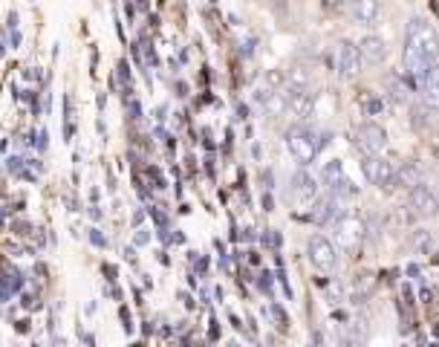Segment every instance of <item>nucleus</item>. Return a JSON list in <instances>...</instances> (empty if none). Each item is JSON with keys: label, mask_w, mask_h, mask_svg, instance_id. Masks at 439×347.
Returning <instances> with one entry per match:
<instances>
[{"label": "nucleus", "mask_w": 439, "mask_h": 347, "mask_svg": "<svg viewBox=\"0 0 439 347\" xmlns=\"http://www.w3.org/2000/svg\"><path fill=\"white\" fill-rule=\"evenodd\" d=\"M422 102L431 110H439V67L431 69V76L422 81Z\"/></svg>", "instance_id": "14"}, {"label": "nucleus", "mask_w": 439, "mask_h": 347, "mask_svg": "<svg viewBox=\"0 0 439 347\" xmlns=\"http://www.w3.org/2000/svg\"><path fill=\"white\" fill-rule=\"evenodd\" d=\"M361 171L373 185H390L393 182V162H387L381 154H364V162H361Z\"/></svg>", "instance_id": "6"}, {"label": "nucleus", "mask_w": 439, "mask_h": 347, "mask_svg": "<svg viewBox=\"0 0 439 347\" xmlns=\"http://www.w3.org/2000/svg\"><path fill=\"white\" fill-rule=\"evenodd\" d=\"M358 53H361V61L381 64L387 58V43H384L381 35H364L361 43H358Z\"/></svg>", "instance_id": "9"}, {"label": "nucleus", "mask_w": 439, "mask_h": 347, "mask_svg": "<svg viewBox=\"0 0 439 347\" xmlns=\"http://www.w3.org/2000/svg\"><path fill=\"white\" fill-rule=\"evenodd\" d=\"M312 107H315L312 93H306V90H289L286 93V110L292 116H298V119H309Z\"/></svg>", "instance_id": "10"}, {"label": "nucleus", "mask_w": 439, "mask_h": 347, "mask_svg": "<svg viewBox=\"0 0 439 347\" xmlns=\"http://www.w3.org/2000/svg\"><path fill=\"white\" fill-rule=\"evenodd\" d=\"M260 102H263L266 113H272V116H281V113H286V93H278V90H266V93H260Z\"/></svg>", "instance_id": "16"}, {"label": "nucleus", "mask_w": 439, "mask_h": 347, "mask_svg": "<svg viewBox=\"0 0 439 347\" xmlns=\"http://www.w3.org/2000/svg\"><path fill=\"white\" fill-rule=\"evenodd\" d=\"M350 12H353V20L356 23H361V27H370V23H376L379 15H381V0H353Z\"/></svg>", "instance_id": "11"}, {"label": "nucleus", "mask_w": 439, "mask_h": 347, "mask_svg": "<svg viewBox=\"0 0 439 347\" xmlns=\"http://www.w3.org/2000/svg\"><path fill=\"white\" fill-rule=\"evenodd\" d=\"M286 84H289V90H309V84H312L309 69L306 67H292L286 73Z\"/></svg>", "instance_id": "17"}, {"label": "nucleus", "mask_w": 439, "mask_h": 347, "mask_svg": "<svg viewBox=\"0 0 439 347\" xmlns=\"http://www.w3.org/2000/svg\"><path fill=\"white\" fill-rule=\"evenodd\" d=\"M393 182L399 185V189H413V185H419L422 182V168L419 165H413V162H405L402 168L393 171Z\"/></svg>", "instance_id": "13"}, {"label": "nucleus", "mask_w": 439, "mask_h": 347, "mask_svg": "<svg viewBox=\"0 0 439 347\" xmlns=\"http://www.w3.org/2000/svg\"><path fill=\"white\" fill-rule=\"evenodd\" d=\"M356 145L361 148V154H384L387 148V133L381 125L376 122H364L356 130Z\"/></svg>", "instance_id": "5"}, {"label": "nucleus", "mask_w": 439, "mask_h": 347, "mask_svg": "<svg viewBox=\"0 0 439 347\" xmlns=\"http://www.w3.org/2000/svg\"><path fill=\"white\" fill-rule=\"evenodd\" d=\"M315 194H318V182H315V177L309 171H298L292 177V197L295 200L309 203V200H315Z\"/></svg>", "instance_id": "12"}, {"label": "nucleus", "mask_w": 439, "mask_h": 347, "mask_svg": "<svg viewBox=\"0 0 439 347\" xmlns=\"http://www.w3.org/2000/svg\"><path fill=\"white\" fill-rule=\"evenodd\" d=\"M335 226V243L338 249H344V252H356L364 240V220L356 217V215H338L332 220Z\"/></svg>", "instance_id": "3"}, {"label": "nucleus", "mask_w": 439, "mask_h": 347, "mask_svg": "<svg viewBox=\"0 0 439 347\" xmlns=\"http://www.w3.org/2000/svg\"><path fill=\"white\" fill-rule=\"evenodd\" d=\"M327 4H330V6H344L347 0H327Z\"/></svg>", "instance_id": "19"}, {"label": "nucleus", "mask_w": 439, "mask_h": 347, "mask_svg": "<svg viewBox=\"0 0 439 347\" xmlns=\"http://www.w3.org/2000/svg\"><path fill=\"white\" fill-rule=\"evenodd\" d=\"M361 53H358V43H338V53H335V67H338V73L344 76V79H356L361 73Z\"/></svg>", "instance_id": "7"}, {"label": "nucleus", "mask_w": 439, "mask_h": 347, "mask_svg": "<svg viewBox=\"0 0 439 347\" xmlns=\"http://www.w3.org/2000/svg\"><path fill=\"white\" fill-rule=\"evenodd\" d=\"M335 215H338V200H335L332 194L315 203V212H312L315 223H332V220H335Z\"/></svg>", "instance_id": "15"}, {"label": "nucleus", "mask_w": 439, "mask_h": 347, "mask_svg": "<svg viewBox=\"0 0 439 347\" xmlns=\"http://www.w3.org/2000/svg\"><path fill=\"white\" fill-rule=\"evenodd\" d=\"M306 254H309L312 266H315V269H321V272H332V269H335V264H338L335 246H332V240H327L324 235H315V238H309Z\"/></svg>", "instance_id": "4"}, {"label": "nucleus", "mask_w": 439, "mask_h": 347, "mask_svg": "<svg viewBox=\"0 0 439 347\" xmlns=\"http://www.w3.org/2000/svg\"><path fill=\"white\" fill-rule=\"evenodd\" d=\"M341 177H344V168H341V162H338V159L327 162V165H324V185H327V189H332V185H335Z\"/></svg>", "instance_id": "18"}, {"label": "nucleus", "mask_w": 439, "mask_h": 347, "mask_svg": "<svg viewBox=\"0 0 439 347\" xmlns=\"http://www.w3.org/2000/svg\"><path fill=\"white\" fill-rule=\"evenodd\" d=\"M405 50H413L425 58H431L433 64H439V35L428 20L413 18L407 23V35H405Z\"/></svg>", "instance_id": "1"}, {"label": "nucleus", "mask_w": 439, "mask_h": 347, "mask_svg": "<svg viewBox=\"0 0 439 347\" xmlns=\"http://www.w3.org/2000/svg\"><path fill=\"white\" fill-rule=\"evenodd\" d=\"M407 205H410L417 215H422V217H433V215L439 212V200H436V194L428 189V185H422V182L410 189Z\"/></svg>", "instance_id": "8"}, {"label": "nucleus", "mask_w": 439, "mask_h": 347, "mask_svg": "<svg viewBox=\"0 0 439 347\" xmlns=\"http://www.w3.org/2000/svg\"><path fill=\"white\" fill-rule=\"evenodd\" d=\"M286 148L289 154L295 156L301 165H309V162H315V156H318L321 151V139L315 136L306 125H295L286 130Z\"/></svg>", "instance_id": "2"}]
</instances>
